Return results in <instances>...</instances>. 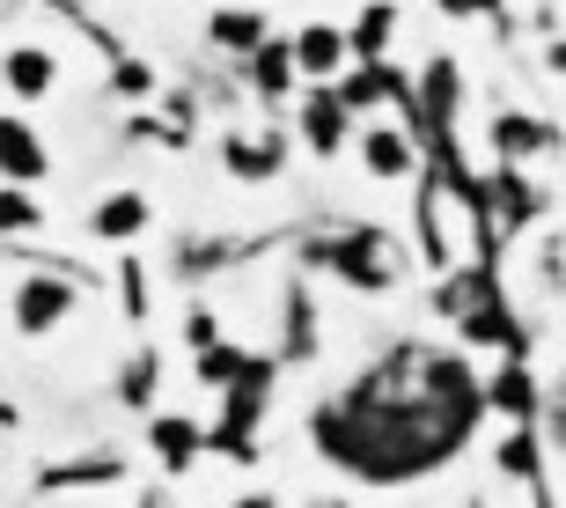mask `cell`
Here are the masks:
<instances>
[{
    "instance_id": "17",
    "label": "cell",
    "mask_w": 566,
    "mask_h": 508,
    "mask_svg": "<svg viewBox=\"0 0 566 508\" xmlns=\"http://www.w3.org/2000/svg\"><path fill=\"white\" fill-rule=\"evenodd\" d=\"M235 508H273V501H235Z\"/></svg>"
},
{
    "instance_id": "10",
    "label": "cell",
    "mask_w": 566,
    "mask_h": 508,
    "mask_svg": "<svg viewBox=\"0 0 566 508\" xmlns=\"http://www.w3.org/2000/svg\"><path fill=\"white\" fill-rule=\"evenodd\" d=\"M199 449H207V435H199L191 421H155V457H163L169 471H185Z\"/></svg>"
},
{
    "instance_id": "6",
    "label": "cell",
    "mask_w": 566,
    "mask_h": 508,
    "mask_svg": "<svg viewBox=\"0 0 566 508\" xmlns=\"http://www.w3.org/2000/svg\"><path fill=\"white\" fill-rule=\"evenodd\" d=\"M332 266H338V280H354V288H390V273H382V243L376 236H346L332 251Z\"/></svg>"
},
{
    "instance_id": "18",
    "label": "cell",
    "mask_w": 566,
    "mask_h": 508,
    "mask_svg": "<svg viewBox=\"0 0 566 508\" xmlns=\"http://www.w3.org/2000/svg\"><path fill=\"white\" fill-rule=\"evenodd\" d=\"M559 405H566V391H559Z\"/></svg>"
},
{
    "instance_id": "11",
    "label": "cell",
    "mask_w": 566,
    "mask_h": 508,
    "mask_svg": "<svg viewBox=\"0 0 566 508\" xmlns=\"http://www.w3.org/2000/svg\"><path fill=\"white\" fill-rule=\"evenodd\" d=\"M221 169H229V177H273L280 141H229V148H221Z\"/></svg>"
},
{
    "instance_id": "4",
    "label": "cell",
    "mask_w": 566,
    "mask_h": 508,
    "mask_svg": "<svg viewBox=\"0 0 566 508\" xmlns=\"http://www.w3.org/2000/svg\"><path fill=\"white\" fill-rule=\"evenodd\" d=\"M52 82H60V60H52L44 44H15V52H8V96L38 104V96H52Z\"/></svg>"
},
{
    "instance_id": "1",
    "label": "cell",
    "mask_w": 566,
    "mask_h": 508,
    "mask_svg": "<svg viewBox=\"0 0 566 508\" xmlns=\"http://www.w3.org/2000/svg\"><path fill=\"white\" fill-rule=\"evenodd\" d=\"M66 318H74V280L66 273H22L15 280V332L22 339H44Z\"/></svg>"
},
{
    "instance_id": "16",
    "label": "cell",
    "mask_w": 566,
    "mask_h": 508,
    "mask_svg": "<svg viewBox=\"0 0 566 508\" xmlns=\"http://www.w3.org/2000/svg\"><path fill=\"white\" fill-rule=\"evenodd\" d=\"M441 8H449V15H471V8H479V0H441Z\"/></svg>"
},
{
    "instance_id": "2",
    "label": "cell",
    "mask_w": 566,
    "mask_h": 508,
    "mask_svg": "<svg viewBox=\"0 0 566 508\" xmlns=\"http://www.w3.org/2000/svg\"><path fill=\"white\" fill-rule=\"evenodd\" d=\"M346 96L338 89H316V96H302V133H310V148L316 155H338L346 148Z\"/></svg>"
},
{
    "instance_id": "15",
    "label": "cell",
    "mask_w": 566,
    "mask_h": 508,
    "mask_svg": "<svg viewBox=\"0 0 566 508\" xmlns=\"http://www.w3.org/2000/svg\"><path fill=\"white\" fill-rule=\"evenodd\" d=\"M382 38H390V8H368V15H360V30H354V52H368V60H376Z\"/></svg>"
},
{
    "instance_id": "12",
    "label": "cell",
    "mask_w": 566,
    "mask_h": 508,
    "mask_svg": "<svg viewBox=\"0 0 566 508\" xmlns=\"http://www.w3.org/2000/svg\"><path fill=\"white\" fill-rule=\"evenodd\" d=\"M360 163H368V177H405V169H412V148H405V133H368V141H360Z\"/></svg>"
},
{
    "instance_id": "9",
    "label": "cell",
    "mask_w": 566,
    "mask_h": 508,
    "mask_svg": "<svg viewBox=\"0 0 566 508\" xmlns=\"http://www.w3.org/2000/svg\"><path fill=\"white\" fill-rule=\"evenodd\" d=\"M207 38L221 44V52H235V60H251L258 44H265V22H258L251 8H221V15L207 22Z\"/></svg>"
},
{
    "instance_id": "14",
    "label": "cell",
    "mask_w": 566,
    "mask_h": 508,
    "mask_svg": "<svg viewBox=\"0 0 566 508\" xmlns=\"http://www.w3.org/2000/svg\"><path fill=\"white\" fill-rule=\"evenodd\" d=\"M0 221H8V229H38V199H30V191L22 185H8V199H0Z\"/></svg>"
},
{
    "instance_id": "8",
    "label": "cell",
    "mask_w": 566,
    "mask_h": 508,
    "mask_svg": "<svg viewBox=\"0 0 566 508\" xmlns=\"http://www.w3.org/2000/svg\"><path fill=\"white\" fill-rule=\"evenodd\" d=\"M88 229L104 236V243H126V236L147 229V199H140V191H111L104 207H96V221H88Z\"/></svg>"
},
{
    "instance_id": "13",
    "label": "cell",
    "mask_w": 566,
    "mask_h": 508,
    "mask_svg": "<svg viewBox=\"0 0 566 508\" xmlns=\"http://www.w3.org/2000/svg\"><path fill=\"white\" fill-rule=\"evenodd\" d=\"M493 141H501L507 155H530V148H545V126H530V118H501Z\"/></svg>"
},
{
    "instance_id": "3",
    "label": "cell",
    "mask_w": 566,
    "mask_h": 508,
    "mask_svg": "<svg viewBox=\"0 0 566 508\" xmlns=\"http://www.w3.org/2000/svg\"><path fill=\"white\" fill-rule=\"evenodd\" d=\"M346 52H354V38H346V30H332V22L294 30V60H302V74H316V82H332L338 66H346Z\"/></svg>"
},
{
    "instance_id": "5",
    "label": "cell",
    "mask_w": 566,
    "mask_h": 508,
    "mask_svg": "<svg viewBox=\"0 0 566 508\" xmlns=\"http://www.w3.org/2000/svg\"><path fill=\"white\" fill-rule=\"evenodd\" d=\"M0 163H8V185H38L44 177V141L22 118H8V133H0Z\"/></svg>"
},
{
    "instance_id": "7",
    "label": "cell",
    "mask_w": 566,
    "mask_h": 508,
    "mask_svg": "<svg viewBox=\"0 0 566 508\" xmlns=\"http://www.w3.org/2000/svg\"><path fill=\"white\" fill-rule=\"evenodd\" d=\"M251 74H258V96H287V82L302 74V60H294V38H265L251 52Z\"/></svg>"
}]
</instances>
